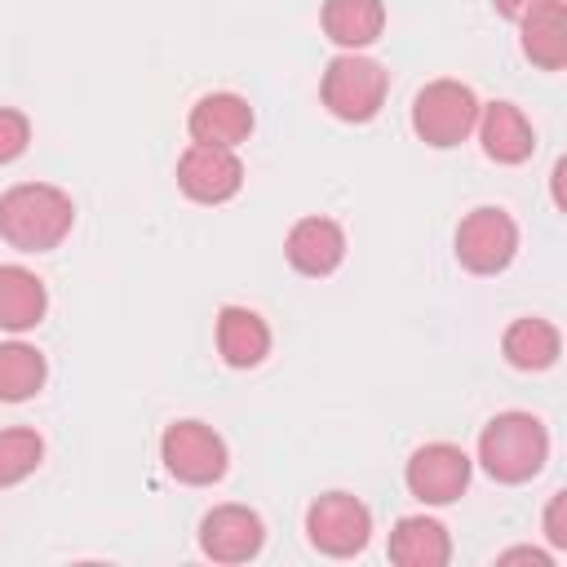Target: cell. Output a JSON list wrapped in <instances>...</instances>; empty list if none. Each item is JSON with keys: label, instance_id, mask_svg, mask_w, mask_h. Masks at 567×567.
I'll return each mask as SVG.
<instances>
[{"label": "cell", "instance_id": "obj_1", "mask_svg": "<svg viewBox=\"0 0 567 567\" xmlns=\"http://www.w3.org/2000/svg\"><path fill=\"white\" fill-rule=\"evenodd\" d=\"M75 226V204L49 182H18L0 195V239L18 252H49Z\"/></svg>", "mask_w": 567, "mask_h": 567}, {"label": "cell", "instance_id": "obj_20", "mask_svg": "<svg viewBox=\"0 0 567 567\" xmlns=\"http://www.w3.org/2000/svg\"><path fill=\"white\" fill-rule=\"evenodd\" d=\"M49 377V363L35 346L27 341H0V403H22L40 394Z\"/></svg>", "mask_w": 567, "mask_h": 567}, {"label": "cell", "instance_id": "obj_15", "mask_svg": "<svg viewBox=\"0 0 567 567\" xmlns=\"http://www.w3.org/2000/svg\"><path fill=\"white\" fill-rule=\"evenodd\" d=\"M452 558L447 527L425 514H408L390 532V563L399 567H443Z\"/></svg>", "mask_w": 567, "mask_h": 567}, {"label": "cell", "instance_id": "obj_2", "mask_svg": "<svg viewBox=\"0 0 567 567\" xmlns=\"http://www.w3.org/2000/svg\"><path fill=\"white\" fill-rule=\"evenodd\" d=\"M478 461L496 483H527L549 461V430L532 412H496L478 434Z\"/></svg>", "mask_w": 567, "mask_h": 567}, {"label": "cell", "instance_id": "obj_23", "mask_svg": "<svg viewBox=\"0 0 567 567\" xmlns=\"http://www.w3.org/2000/svg\"><path fill=\"white\" fill-rule=\"evenodd\" d=\"M567 492H554L549 505H545V536L554 549H567Z\"/></svg>", "mask_w": 567, "mask_h": 567}, {"label": "cell", "instance_id": "obj_7", "mask_svg": "<svg viewBox=\"0 0 567 567\" xmlns=\"http://www.w3.org/2000/svg\"><path fill=\"white\" fill-rule=\"evenodd\" d=\"M306 536L328 558H354L372 536V514L350 492H323L306 509Z\"/></svg>", "mask_w": 567, "mask_h": 567}, {"label": "cell", "instance_id": "obj_12", "mask_svg": "<svg viewBox=\"0 0 567 567\" xmlns=\"http://www.w3.org/2000/svg\"><path fill=\"white\" fill-rule=\"evenodd\" d=\"M190 142H204V146H239L248 142L252 133V106L239 97V93H204L195 106H190Z\"/></svg>", "mask_w": 567, "mask_h": 567}, {"label": "cell", "instance_id": "obj_4", "mask_svg": "<svg viewBox=\"0 0 567 567\" xmlns=\"http://www.w3.org/2000/svg\"><path fill=\"white\" fill-rule=\"evenodd\" d=\"M474 124H478V97L461 80H430L412 97V128L434 151L461 146L474 133Z\"/></svg>", "mask_w": 567, "mask_h": 567}, {"label": "cell", "instance_id": "obj_22", "mask_svg": "<svg viewBox=\"0 0 567 567\" xmlns=\"http://www.w3.org/2000/svg\"><path fill=\"white\" fill-rule=\"evenodd\" d=\"M31 146V120L13 106H0V164H13Z\"/></svg>", "mask_w": 567, "mask_h": 567}, {"label": "cell", "instance_id": "obj_3", "mask_svg": "<svg viewBox=\"0 0 567 567\" xmlns=\"http://www.w3.org/2000/svg\"><path fill=\"white\" fill-rule=\"evenodd\" d=\"M323 106L346 124H368L390 93V71L363 53H337L323 71Z\"/></svg>", "mask_w": 567, "mask_h": 567}, {"label": "cell", "instance_id": "obj_24", "mask_svg": "<svg viewBox=\"0 0 567 567\" xmlns=\"http://www.w3.org/2000/svg\"><path fill=\"white\" fill-rule=\"evenodd\" d=\"M501 563H532V567H554V558H549L545 549H527V545H523V549H505V554H501Z\"/></svg>", "mask_w": 567, "mask_h": 567}, {"label": "cell", "instance_id": "obj_5", "mask_svg": "<svg viewBox=\"0 0 567 567\" xmlns=\"http://www.w3.org/2000/svg\"><path fill=\"white\" fill-rule=\"evenodd\" d=\"M518 252V226L505 208L483 204L456 226V261L470 275H501Z\"/></svg>", "mask_w": 567, "mask_h": 567}, {"label": "cell", "instance_id": "obj_16", "mask_svg": "<svg viewBox=\"0 0 567 567\" xmlns=\"http://www.w3.org/2000/svg\"><path fill=\"white\" fill-rule=\"evenodd\" d=\"M49 310L44 279L27 266H0V332H31Z\"/></svg>", "mask_w": 567, "mask_h": 567}, {"label": "cell", "instance_id": "obj_18", "mask_svg": "<svg viewBox=\"0 0 567 567\" xmlns=\"http://www.w3.org/2000/svg\"><path fill=\"white\" fill-rule=\"evenodd\" d=\"M518 22H523L527 62H536L540 71H563V62H567V4L549 0L532 13H523Z\"/></svg>", "mask_w": 567, "mask_h": 567}, {"label": "cell", "instance_id": "obj_17", "mask_svg": "<svg viewBox=\"0 0 567 567\" xmlns=\"http://www.w3.org/2000/svg\"><path fill=\"white\" fill-rule=\"evenodd\" d=\"M385 31V4L381 0H323V35L341 44L346 53H359Z\"/></svg>", "mask_w": 567, "mask_h": 567}, {"label": "cell", "instance_id": "obj_25", "mask_svg": "<svg viewBox=\"0 0 567 567\" xmlns=\"http://www.w3.org/2000/svg\"><path fill=\"white\" fill-rule=\"evenodd\" d=\"M496 4V13H505V18H523V13H532V9H540V4H549V0H492Z\"/></svg>", "mask_w": 567, "mask_h": 567}, {"label": "cell", "instance_id": "obj_8", "mask_svg": "<svg viewBox=\"0 0 567 567\" xmlns=\"http://www.w3.org/2000/svg\"><path fill=\"white\" fill-rule=\"evenodd\" d=\"M177 186L195 204H226L244 186V159L230 146H204L190 142L177 159Z\"/></svg>", "mask_w": 567, "mask_h": 567}, {"label": "cell", "instance_id": "obj_14", "mask_svg": "<svg viewBox=\"0 0 567 567\" xmlns=\"http://www.w3.org/2000/svg\"><path fill=\"white\" fill-rule=\"evenodd\" d=\"M217 354L230 368H257L270 354V328L248 306H221L217 310Z\"/></svg>", "mask_w": 567, "mask_h": 567}, {"label": "cell", "instance_id": "obj_21", "mask_svg": "<svg viewBox=\"0 0 567 567\" xmlns=\"http://www.w3.org/2000/svg\"><path fill=\"white\" fill-rule=\"evenodd\" d=\"M44 461V439L27 425H13V430H0V487H13L22 483L27 474H35Z\"/></svg>", "mask_w": 567, "mask_h": 567}, {"label": "cell", "instance_id": "obj_9", "mask_svg": "<svg viewBox=\"0 0 567 567\" xmlns=\"http://www.w3.org/2000/svg\"><path fill=\"white\" fill-rule=\"evenodd\" d=\"M403 478L421 505H452L470 487V456L456 443H425L408 456Z\"/></svg>", "mask_w": 567, "mask_h": 567}, {"label": "cell", "instance_id": "obj_6", "mask_svg": "<svg viewBox=\"0 0 567 567\" xmlns=\"http://www.w3.org/2000/svg\"><path fill=\"white\" fill-rule=\"evenodd\" d=\"M164 470L186 487H208L226 474V443L204 421H173L159 439Z\"/></svg>", "mask_w": 567, "mask_h": 567}, {"label": "cell", "instance_id": "obj_10", "mask_svg": "<svg viewBox=\"0 0 567 567\" xmlns=\"http://www.w3.org/2000/svg\"><path fill=\"white\" fill-rule=\"evenodd\" d=\"M266 545V523L248 505H217L199 523V549L213 563H248Z\"/></svg>", "mask_w": 567, "mask_h": 567}, {"label": "cell", "instance_id": "obj_19", "mask_svg": "<svg viewBox=\"0 0 567 567\" xmlns=\"http://www.w3.org/2000/svg\"><path fill=\"white\" fill-rule=\"evenodd\" d=\"M501 350H505L509 368H518V372H545V368L558 363L563 337H558V328H554L549 319L527 315V319H514V323L505 328Z\"/></svg>", "mask_w": 567, "mask_h": 567}, {"label": "cell", "instance_id": "obj_11", "mask_svg": "<svg viewBox=\"0 0 567 567\" xmlns=\"http://www.w3.org/2000/svg\"><path fill=\"white\" fill-rule=\"evenodd\" d=\"M284 257L297 275L323 279L346 257V230L332 217H301V221H292V230L284 239Z\"/></svg>", "mask_w": 567, "mask_h": 567}, {"label": "cell", "instance_id": "obj_13", "mask_svg": "<svg viewBox=\"0 0 567 567\" xmlns=\"http://www.w3.org/2000/svg\"><path fill=\"white\" fill-rule=\"evenodd\" d=\"M474 128H478L483 155L496 159V164H523L536 151V133H532L527 115L514 102H487V106H478V124Z\"/></svg>", "mask_w": 567, "mask_h": 567}]
</instances>
